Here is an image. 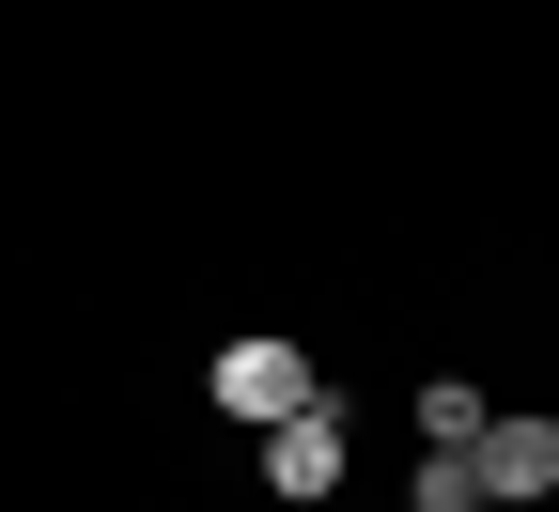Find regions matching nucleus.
Here are the masks:
<instances>
[{
    "label": "nucleus",
    "instance_id": "f257e3e1",
    "mask_svg": "<svg viewBox=\"0 0 559 512\" xmlns=\"http://www.w3.org/2000/svg\"><path fill=\"white\" fill-rule=\"evenodd\" d=\"M342 451H358L342 434V389H311L296 419H264V497H342Z\"/></svg>",
    "mask_w": 559,
    "mask_h": 512
},
{
    "label": "nucleus",
    "instance_id": "f03ea898",
    "mask_svg": "<svg viewBox=\"0 0 559 512\" xmlns=\"http://www.w3.org/2000/svg\"><path fill=\"white\" fill-rule=\"evenodd\" d=\"M202 389H218V404H234V419L264 434V419H296V404H311L326 373H311L296 342H264V326H249V342H218V373H202Z\"/></svg>",
    "mask_w": 559,
    "mask_h": 512
},
{
    "label": "nucleus",
    "instance_id": "7ed1b4c3",
    "mask_svg": "<svg viewBox=\"0 0 559 512\" xmlns=\"http://www.w3.org/2000/svg\"><path fill=\"white\" fill-rule=\"evenodd\" d=\"M466 481H481V512L544 497V481H559V419H481V434H466Z\"/></svg>",
    "mask_w": 559,
    "mask_h": 512
},
{
    "label": "nucleus",
    "instance_id": "20e7f679",
    "mask_svg": "<svg viewBox=\"0 0 559 512\" xmlns=\"http://www.w3.org/2000/svg\"><path fill=\"white\" fill-rule=\"evenodd\" d=\"M404 497H419V512H481V481H466V451H436V466L404 481Z\"/></svg>",
    "mask_w": 559,
    "mask_h": 512
}]
</instances>
